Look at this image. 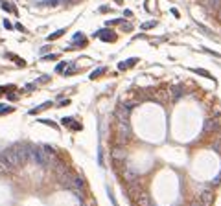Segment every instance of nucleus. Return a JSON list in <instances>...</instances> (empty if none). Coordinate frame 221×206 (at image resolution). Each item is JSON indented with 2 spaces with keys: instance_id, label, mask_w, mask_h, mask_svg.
<instances>
[{
  "instance_id": "1",
  "label": "nucleus",
  "mask_w": 221,
  "mask_h": 206,
  "mask_svg": "<svg viewBox=\"0 0 221 206\" xmlns=\"http://www.w3.org/2000/svg\"><path fill=\"white\" fill-rule=\"evenodd\" d=\"M0 160H4V162H6V164H8V166L11 168V169H17V168H20V164H19V160H17L15 153L11 151V147L0 153Z\"/></svg>"
},
{
  "instance_id": "2",
  "label": "nucleus",
  "mask_w": 221,
  "mask_h": 206,
  "mask_svg": "<svg viewBox=\"0 0 221 206\" xmlns=\"http://www.w3.org/2000/svg\"><path fill=\"white\" fill-rule=\"evenodd\" d=\"M11 151L15 153V156H17V160H19L20 166H24V164L28 162V146H13Z\"/></svg>"
},
{
  "instance_id": "3",
  "label": "nucleus",
  "mask_w": 221,
  "mask_h": 206,
  "mask_svg": "<svg viewBox=\"0 0 221 206\" xmlns=\"http://www.w3.org/2000/svg\"><path fill=\"white\" fill-rule=\"evenodd\" d=\"M131 136V129H129V123L127 121H118V143L122 146L123 142Z\"/></svg>"
},
{
  "instance_id": "4",
  "label": "nucleus",
  "mask_w": 221,
  "mask_h": 206,
  "mask_svg": "<svg viewBox=\"0 0 221 206\" xmlns=\"http://www.w3.org/2000/svg\"><path fill=\"white\" fill-rule=\"evenodd\" d=\"M122 175H123V180H125V184H133V182H138V180H140V175H138L135 169H131V168H125Z\"/></svg>"
},
{
  "instance_id": "5",
  "label": "nucleus",
  "mask_w": 221,
  "mask_h": 206,
  "mask_svg": "<svg viewBox=\"0 0 221 206\" xmlns=\"http://www.w3.org/2000/svg\"><path fill=\"white\" fill-rule=\"evenodd\" d=\"M110 156H113V160L116 164H122V162H125V149H123L120 143L113 149V153H110Z\"/></svg>"
},
{
  "instance_id": "6",
  "label": "nucleus",
  "mask_w": 221,
  "mask_h": 206,
  "mask_svg": "<svg viewBox=\"0 0 221 206\" xmlns=\"http://www.w3.org/2000/svg\"><path fill=\"white\" fill-rule=\"evenodd\" d=\"M199 201H201L205 206H210L214 202V191L212 190H203L201 195H199Z\"/></svg>"
},
{
  "instance_id": "7",
  "label": "nucleus",
  "mask_w": 221,
  "mask_h": 206,
  "mask_svg": "<svg viewBox=\"0 0 221 206\" xmlns=\"http://www.w3.org/2000/svg\"><path fill=\"white\" fill-rule=\"evenodd\" d=\"M135 202H136V206H151V197L146 191H140V195L135 199Z\"/></svg>"
},
{
  "instance_id": "8",
  "label": "nucleus",
  "mask_w": 221,
  "mask_h": 206,
  "mask_svg": "<svg viewBox=\"0 0 221 206\" xmlns=\"http://www.w3.org/2000/svg\"><path fill=\"white\" fill-rule=\"evenodd\" d=\"M96 37H100L101 40H107V43H110V40H116V35L113 31H109V30H101L96 33Z\"/></svg>"
},
{
  "instance_id": "9",
  "label": "nucleus",
  "mask_w": 221,
  "mask_h": 206,
  "mask_svg": "<svg viewBox=\"0 0 221 206\" xmlns=\"http://www.w3.org/2000/svg\"><path fill=\"white\" fill-rule=\"evenodd\" d=\"M127 190H129V197L131 199H133V201H135V199L138 197V195H140V186H138V182H133V184H127Z\"/></svg>"
},
{
  "instance_id": "10",
  "label": "nucleus",
  "mask_w": 221,
  "mask_h": 206,
  "mask_svg": "<svg viewBox=\"0 0 221 206\" xmlns=\"http://www.w3.org/2000/svg\"><path fill=\"white\" fill-rule=\"evenodd\" d=\"M50 105H52V101H46V103H43V105H39L37 109H31L30 114H37V112H41V111H44V109H48Z\"/></svg>"
},
{
  "instance_id": "11",
  "label": "nucleus",
  "mask_w": 221,
  "mask_h": 206,
  "mask_svg": "<svg viewBox=\"0 0 221 206\" xmlns=\"http://www.w3.org/2000/svg\"><path fill=\"white\" fill-rule=\"evenodd\" d=\"M136 63V59L133 57V59H129V61H125V63H120L118 65V68H120V70H125V68H129V66H133Z\"/></svg>"
},
{
  "instance_id": "12",
  "label": "nucleus",
  "mask_w": 221,
  "mask_h": 206,
  "mask_svg": "<svg viewBox=\"0 0 221 206\" xmlns=\"http://www.w3.org/2000/svg\"><path fill=\"white\" fill-rule=\"evenodd\" d=\"M43 149H44V153H48L50 156H57V151H55L53 146H43Z\"/></svg>"
},
{
  "instance_id": "13",
  "label": "nucleus",
  "mask_w": 221,
  "mask_h": 206,
  "mask_svg": "<svg viewBox=\"0 0 221 206\" xmlns=\"http://www.w3.org/2000/svg\"><path fill=\"white\" fill-rule=\"evenodd\" d=\"M11 171V168L8 166V164H6L4 160H0V175H4V173H9Z\"/></svg>"
},
{
  "instance_id": "14",
  "label": "nucleus",
  "mask_w": 221,
  "mask_h": 206,
  "mask_svg": "<svg viewBox=\"0 0 221 206\" xmlns=\"http://www.w3.org/2000/svg\"><path fill=\"white\" fill-rule=\"evenodd\" d=\"M8 57H9V59H13V61H15L17 65H20V66H24V65H26V63H24V59H20V57H17L15 53H8Z\"/></svg>"
},
{
  "instance_id": "15",
  "label": "nucleus",
  "mask_w": 221,
  "mask_h": 206,
  "mask_svg": "<svg viewBox=\"0 0 221 206\" xmlns=\"http://www.w3.org/2000/svg\"><path fill=\"white\" fill-rule=\"evenodd\" d=\"M2 9H6V11H11V13H17V9L13 8L11 4H8V2H2Z\"/></svg>"
},
{
  "instance_id": "16",
  "label": "nucleus",
  "mask_w": 221,
  "mask_h": 206,
  "mask_svg": "<svg viewBox=\"0 0 221 206\" xmlns=\"http://www.w3.org/2000/svg\"><path fill=\"white\" fill-rule=\"evenodd\" d=\"M63 33H65V30H59V31H55V33H52V35L48 37V40H53V39H59L61 35H63Z\"/></svg>"
},
{
  "instance_id": "17",
  "label": "nucleus",
  "mask_w": 221,
  "mask_h": 206,
  "mask_svg": "<svg viewBox=\"0 0 221 206\" xmlns=\"http://www.w3.org/2000/svg\"><path fill=\"white\" fill-rule=\"evenodd\" d=\"M103 72H105V68H98V70H94V72L91 74V77H92V79H96V77H98V75H101Z\"/></svg>"
},
{
  "instance_id": "18",
  "label": "nucleus",
  "mask_w": 221,
  "mask_h": 206,
  "mask_svg": "<svg viewBox=\"0 0 221 206\" xmlns=\"http://www.w3.org/2000/svg\"><path fill=\"white\" fill-rule=\"evenodd\" d=\"M205 129H206V131H212V129H216V121L208 120V121H206V125H205Z\"/></svg>"
},
{
  "instance_id": "19",
  "label": "nucleus",
  "mask_w": 221,
  "mask_h": 206,
  "mask_svg": "<svg viewBox=\"0 0 221 206\" xmlns=\"http://www.w3.org/2000/svg\"><path fill=\"white\" fill-rule=\"evenodd\" d=\"M72 118H63V120H61V123H63V125H72Z\"/></svg>"
},
{
  "instance_id": "20",
  "label": "nucleus",
  "mask_w": 221,
  "mask_h": 206,
  "mask_svg": "<svg viewBox=\"0 0 221 206\" xmlns=\"http://www.w3.org/2000/svg\"><path fill=\"white\" fill-rule=\"evenodd\" d=\"M155 26V20L153 22H146V24H142V30H148V28H153Z\"/></svg>"
},
{
  "instance_id": "21",
  "label": "nucleus",
  "mask_w": 221,
  "mask_h": 206,
  "mask_svg": "<svg viewBox=\"0 0 221 206\" xmlns=\"http://www.w3.org/2000/svg\"><path fill=\"white\" fill-rule=\"evenodd\" d=\"M214 149H216L217 153L221 155V142H214Z\"/></svg>"
},
{
  "instance_id": "22",
  "label": "nucleus",
  "mask_w": 221,
  "mask_h": 206,
  "mask_svg": "<svg viewBox=\"0 0 221 206\" xmlns=\"http://www.w3.org/2000/svg\"><path fill=\"white\" fill-rule=\"evenodd\" d=\"M41 121H43V123H46V125H52L53 129H57V125H55V123H52L50 120H41Z\"/></svg>"
},
{
  "instance_id": "23",
  "label": "nucleus",
  "mask_w": 221,
  "mask_h": 206,
  "mask_svg": "<svg viewBox=\"0 0 221 206\" xmlns=\"http://www.w3.org/2000/svg\"><path fill=\"white\" fill-rule=\"evenodd\" d=\"M197 74H201V75H205V77H210V74L206 72V70H195Z\"/></svg>"
},
{
  "instance_id": "24",
  "label": "nucleus",
  "mask_w": 221,
  "mask_h": 206,
  "mask_svg": "<svg viewBox=\"0 0 221 206\" xmlns=\"http://www.w3.org/2000/svg\"><path fill=\"white\" fill-rule=\"evenodd\" d=\"M190 206H205V204H203L201 201H192V202H190Z\"/></svg>"
},
{
  "instance_id": "25",
  "label": "nucleus",
  "mask_w": 221,
  "mask_h": 206,
  "mask_svg": "<svg viewBox=\"0 0 221 206\" xmlns=\"http://www.w3.org/2000/svg\"><path fill=\"white\" fill-rule=\"evenodd\" d=\"M122 30H125V31H131V30H133V26H131V24H123V26H122Z\"/></svg>"
},
{
  "instance_id": "26",
  "label": "nucleus",
  "mask_w": 221,
  "mask_h": 206,
  "mask_svg": "<svg viewBox=\"0 0 221 206\" xmlns=\"http://www.w3.org/2000/svg\"><path fill=\"white\" fill-rule=\"evenodd\" d=\"M55 70H57V72H63V70H65V63H59V65H57V68H55Z\"/></svg>"
},
{
  "instance_id": "27",
  "label": "nucleus",
  "mask_w": 221,
  "mask_h": 206,
  "mask_svg": "<svg viewBox=\"0 0 221 206\" xmlns=\"http://www.w3.org/2000/svg\"><path fill=\"white\" fill-rule=\"evenodd\" d=\"M52 59H57V55L52 53V55H46V57H44V61H52Z\"/></svg>"
},
{
  "instance_id": "28",
  "label": "nucleus",
  "mask_w": 221,
  "mask_h": 206,
  "mask_svg": "<svg viewBox=\"0 0 221 206\" xmlns=\"http://www.w3.org/2000/svg\"><path fill=\"white\" fill-rule=\"evenodd\" d=\"M8 99L9 101H15L17 99V94H8Z\"/></svg>"
},
{
  "instance_id": "29",
  "label": "nucleus",
  "mask_w": 221,
  "mask_h": 206,
  "mask_svg": "<svg viewBox=\"0 0 221 206\" xmlns=\"http://www.w3.org/2000/svg\"><path fill=\"white\" fill-rule=\"evenodd\" d=\"M4 26H6V28H8V30H11V22H9V20H8V18H6V20H4Z\"/></svg>"
},
{
  "instance_id": "30",
  "label": "nucleus",
  "mask_w": 221,
  "mask_h": 206,
  "mask_svg": "<svg viewBox=\"0 0 221 206\" xmlns=\"http://www.w3.org/2000/svg\"><path fill=\"white\" fill-rule=\"evenodd\" d=\"M68 103H70V101H68V99H63V101L59 103V105H61V107H65V105H68Z\"/></svg>"
},
{
  "instance_id": "31",
  "label": "nucleus",
  "mask_w": 221,
  "mask_h": 206,
  "mask_svg": "<svg viewBox=\"0 0 221 206\" xmlns=\"http://www.w3.org/2000/svg\"><path fill=\"white\" fill-rule=\"evenodd\" d=\"M6 90H8V87H0V96H2V94H4Z\"/></svg>"
},
{
  "instance_id": "32",
  "label": "nucleus",
  "mask_w": 221,
  "mask_h": 206,
  "mask_svg": "<svg viewBox=\"0 0 221 206\" xmlns=\"http://www.w3.org/2000/svg\"><path fill=\"white\" fill-rule=\"evenodd\" d=\"M68 4H76V2H79V0H66Z\"/></svg>"
},
{
  "instance_id": "33",
  "label": "nucleus",
  "mask_w": 221,
  "mask_h": 206,
  "mask_svg": "<svg viewBox=\"0 0 221 206\" xmlns=\"http://www.w3.org/2000/svg\"><path fill=\"white\" fill-rule=\"evenodd\" d=\"M4 109H6V107H4V105H0V112H2V111H4Z\"/></svg>"
},
{
  "instance_id": "34",
  "label": "nucleus",
  "mask_w": 221,
  "mask_h": 206,
  "mask_svg": "<svg viewBox=\"0 0 221 206\" xmlns=\"http://www.w3.org/2000/svg\"><path fill=\"white\" fill-rule=\"evenodd\" d=\"M116 2H118V4H120V2H122V0H116Z\"/></svg>"
},
{
  "instance_id": "35",
  "label": "nucleus",
  "mask_w": 221,
  "mask_h": 206,
  "mask_svg": "<svg viewBox=\"0 0 221 206\" xmlns=\"http://www.w3.org/2000/svg\"><path fill=\"white\" fill-rule=\"evenodd\" d=\"M179 206H183V204H179Z\"/></svg>"
}]
</instances>
